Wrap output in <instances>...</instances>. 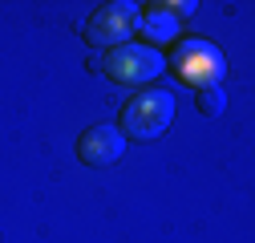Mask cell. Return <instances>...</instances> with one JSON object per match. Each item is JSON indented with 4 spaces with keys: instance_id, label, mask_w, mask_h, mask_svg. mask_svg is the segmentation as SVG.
I'll return each mask as SVG.
<instances>
[{
    "instance_id": "7a4b0ae2",
    "label": "cell",
    "mask_w": 255,
    "mask_h": 243,
    "mask_svg": "<svg viewBox=\"0 0 255 243\" xmlns=\"http://www.w3.org/2000/svg\"><path fill=\"white\" fill-rule=\"evenodd\" d=\"M174 73L186 81V85H195V89H211L219 77H223V69H227V61H223V53L207 41V37H186V41H178V49H174Z\"/></svg>"
},
{
    "instance_id": "6da1fadb",
    "label": "cell",
    "mask_w": 255,
    "mask_h": 243,
    "mask_svg": "<svg viewBox=\"0 0 255 243\" xmlns=\"http://www.w3.org/2000/svg\"><path fill=\"white\" fill-rule=\"evenodd\" d=\"M174 122V94L162 85H146L122 106V118H118V130L122 138H138V142H150L158 134H166V126Z\"/></svg>"
},
{
    "instance_id": "52a82bcc",
    "label": "cell",
    "mask_w": 255,
    "mask_h": 243,
    "mask_svg": "<svg viewBox=\"0 0 255 243\" xmlns=\"http://www.w3.org/2000/svg\"><path fill=\"white\" fill-rule=\"evenodd\" d=\"M199 110H203L207 118H219V114H223V89H219V85L199 89Z\"/></svg>"
},
{
    "instance_id": "8992f818",
    "label": "cell",
    "mask_w": 255,
    "mask_h": 243,
    "mask_svg": "<svg viewBox=\"0 0 255 243\" xmlns=\"http://www.w3.org/2000/svg\"><path fill=\"white\" fill-rule=\"evenodd\" d=\"M146 12L138 16V24H142V33L146 37H154V41H170L174 33H178V16H170V12H162L158 4H142Z\"/></svg>"
},
{
    "instance_id": "277c9868",
    "label": "cell",
    "mask_w": 255,
    "mask_h": 243,
    "mask_svg": "<svg viewBox=\"0 0 255 243\" xmlns=\"http://www.w3.org/2000/svg\"><path fill=\"white\" fill-rule=\"evenodd\" d=\"M138 4H130V0H114V4H102L93 8V16L85 20V41L89 45H126L134 37L138 28Z\"/></svg>"
},
{
    "instance_id": "5b68a950",
    "label": "cell",
    "mask_w": 255,
    "mask_h": 243,
    "mask_svg": "<svg viewBox=\"0 0 255 243\" xmlns=\"http://www.w3.org/2000/svg\"><path fill=\"white\" fill-rule=\"evenodd\" d=\"M126 150V138L118 126H110V122H98V126H89L81 138H77V158L85 166H110L122 158Z\"/></svg>"
},
{
    "instance_id": "3957f363",
    "label": "cell",
    "mask_w": 255,
    "mask_h": 243,
    "mask_svg": "<svg viewBox=\"0 0 255 243\" xmlns=\"http://www.w3.org/2000/svg\"><path fill=\"white\" fill-rule=\"evenodd\" d=\"M106 65V73H110V81H118V85H146V81H154L158 73H162V65H166V57L158 53L154 45H118V49H110V57L102 61Z\"/></svg>"
}]
</instances>
